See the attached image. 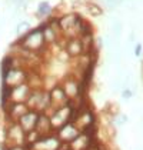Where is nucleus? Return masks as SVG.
I'll return each instance as SVG.
<instances>
[{"mask_svg":"<svg viewBox=\"0 0 143 150\" xmlns=\"http://www.w3.org/2000/svg\"><path fill=\"white\" fill-rule=\"evenodd\" d=\"M16 43H17L19 46H22V47H24V49H27V50H30V52H35L37 54H40L42 57L46 54V52L50 50V46H47L46 42H45L43 30H42L39 26L32 27L26 35L17 37Z\"/></svg>","mask_w":143,"mask_h":150,"instance_id":"nucleus-1","label":"nucleus"},{"mask_svg":"<svg viewBox=\"0 0 143 150\" xmlns=\"http://www.w3.org/2000/svg\"><path fill=\"white\" fill-rule=\"evenodd\" d=\"M29 74H30V69L24 66H14L1 74V83L9 84V86H16V84L27 81Z\"/></svg>","mask_w":143,"mask_h":150,"instance_id":"nucleus-2","label":"nucleus"},{"mask_svg":"<svg viewBox=\"0 0 143 150\" xmlns=\"http://www.w3.org/2000/svg\"><path fill=\"white\" fill-rule=\"evenodd\" d=\"M55 133L57 134V137L60 139L62 143H67V144H69L73 139H76L82 133V130H80V127L77 126L76 123L67 122L66 125H63L62 127H59Z\"/></svg>","mask_w":143,"mask_h":150,"instance_id":"nucleus-3","label":"nucleus"},{"mask_svg":"<svg viewBox=\"0 0 143 150\" xmlns=\"http://www.w3.org/2000/svg\"><path fill=\"white\" fill-rule=\"evenodd\" d=\"M49 93H50V99H52V109L63 106V104H66L70 100L67 97V94H66L60 81H56L52 87H49Z\"/></svg>","mask_w":143,"mask_h":150,"instance_id":"nucleus-4","label":"nucleus"},{"mask_svg":"<svg viewBox=\"0 0 143 150\" xmlns=\"http://www.w3.org/2000/svg\"><path fill=\"white\" fill-rule=\"evenodd\" d=\"M39 115H40V112H37L35 109H29V110L17 120V123L23 127V130L27 133V132H30V130H35L37 119H39Z\"/></svg>","mask_w":143,"mask_h":150,"instance_id":"nucleus-5","label":"nucleus"},{"mask_svg":"<svg viewBox=\"0 0 143 150\" xmlns=\"http://www.w3.org/2000/svg\"><path fill=\"white\" fill-rule=\"evenodd\" d=\"M32 92V87L27 81L24 83H20V84H16V86H12V96H10V100L12 102H24L27 100L29 94Z\"/></svg>","mask_w":143,"mask_h":150,"instance_id":"nucleus-6","label":"nucleus"},{"mask_svg":"<svg viewBox=\"0 0 143 150\" xmlns=\"http://www.w3.org/2000/svg\"><path fill=\"white\" fill-rule=\"evenodd\" d=\"M53 12H55V7L50 4V1L42 0V1H39V4H37V9H36L35 14L39 20H45V19H47L50 14H53Z\"/></svg>","mask_w":143,"mask_h":150,"instance_id":"nucleus-7","label":"nucleus"},{"mask_svg":"<svg viewBox=\"0 0 143 150\" xmlns=\"http://www.w3.org/2000/svg\"><path fill=\"white\" fill-rule=\"evenodd\" d=\"M84 10L86 13L90 16V17H95V19H99V17H102L103 14H105V9H103V6H100L99 3H96V1H87L86 4H84Z\"/></svg>","mask_w":143,"mask_h":150,"instance_id":"nucleus-8","label":"nucleus"},{"mask_svg":"<svg viewBox=\"0 0 143 150\" xmlns=\"http://www.w3.org/2000/svg\"><path fill=\"white\" fill-rule=\"evenodd\" d=\"M110 30V33L112 36L115 37V39H119L122 37V33H123V22L120 20L119 17H116V16H113V17H110V27H109Z\"/></svg>","mask_w":143,"mask_h":150,"instance_id":"nucleus-9","label":"nucleus"},{"mask_svg":"<svg viewBox=\"0 0 143 150\" xmlns=\"http://www.w3.org/2000/svg\"><path fill=\"white\" fill-rule=\"evenodd\" d=\"M30 29H32V24H30V22H27V20H20L19 23L16 24L14 33L17 35V37H20V36L26 35V33H27Z\"/></svg>","mask_w":143,"mask_h":150,"instance_id":"nucleus-10","label":"nucleus"},{"mask_svg":"<svg viewBox=\"0 0 143 150\" xmlns=\"http://www.w3.org/2000/svg\"><path fill=\"white\" fill-rule=\"evenodd\" d=\"M120 93H122V99H123V100H126V102H127V100H130L132 97H133V94H135L130 87H126V89H123V90H122Z\"/></svg>","mask_w":143,"mask_h":150,"instance_id":"nucleus-11","label":"nucleus"},{"mask_svg":"<svg viewBox=\"0 0 143 150\" xmlns=\"http://www.w3.org/2000/svg\"><path fill=\"white\" fill-rule=\"evenodd\" d=\"M142 52H143L142 43H136V45L133 46V56H135V57H140V56H142Z\"/></svg>","mask_w":143,"mask_h":150,"instance_id":"nucleus-12","label":"nucleus"}]
</instances>
